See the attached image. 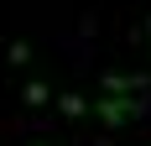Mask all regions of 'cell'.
<instances>
[{"mask_svg": "<svg viewBox=\"0 0 151 146\" xmlns=\"http://www.w3.org/2000/svg\"><path fill=\"white\" fill-rule=\"evenodd\" d=\"M146 31H151V21H146Z\"/></svg>", "mask_w": 151, "mask_h": 146, "instance_id": "obj_5", "label": "cell"}, {"mask_svg": "<svg viewBox=\"0 0 151 146\" xmlns=\"http://www.w3.org/2000/svg\"><path fill=\"white\" fill-rule=\"evenodd\" d=\"M120 146H125V141H120Z\"/></svg>", "mask_w": 151, "mask_h": 146, "instance_id": "obj_6", "label": "cell"}, {"mask_svg": "<svg viewBox=\"0 0 151 146\" xmlns=\"http://www.w3.org/2000/svg\"><path fill=\"white\" fill-rule=\"evenodd\" d=\"M26 104H47V84H26Z\"/></svg>", "mask_w": 151, "mask_h": 146, "instance_id": "obj_4", "label": "cell"}, {"mask_svg": "<svg viewBox=\"0 0 151 146\" xmlns=\"http://www.w3.org/2000/svg\"><path fill=\"white\" fill-rule=\"evenodd\" d=\"M146 84L151 78H141V73H104V94H115V99H141Z\"/></svg>", "mask_w": 151, "mask_h": 146, "instance_id": "obj_2", "label": "cell"}, {"mask_svg": "<svg viewBox=\"0 0 151 146\" xmlns=\"http://www.w3.org/2000/svg\"><path fill=\"white\" fill-rule=\"evenodd\" d=\"M94 110H99V120H109V125H125V120H136L146 104H141V99H115V94H104Z\"/></svg>", "mask_w": 151, "mask_h": 146, "instance_id": "obj_1", "label": "cell"}, {"mask_svg": "<svg viewBox=\"0 0 151 146\" xmlns=\"http://www.w3.org/2000/svg\"><path fill=\"white\" fill-rule=\"evenodd\" d=\"M58 110H63V115H83V110H89V104L78 99V94H63V99H58Z\"/></svg>", "mask_w": 151, "mask_h": 146, "instance_id": "obj_3", "label": "cell"}]
</instances>
